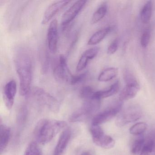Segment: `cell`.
Wrapping results in <instances>:
<instances>
[{"instance_id": "16", "label": "cell", "mask_w": 155, "mask_h": 155, "mask_svg": "<svg viewBox=\"0 0 155 155\" xmlns=\"http://www.w3.org/2000/svg\"><path fill=\"white\" fill-rule=\"evenodd\" d=\"M120 86V84L119 81H118L112 84L108 89L95 92L93 95V97L100 100L101 99L109 97L117 93L119 90Z\"/></svg>"}, {"instance_id": "13", "label": "cell", "mask_w": 155, "mask_h": 155, "mask_svg": "<svg viewBox=\"0 0 155 155\" xmlns=\"http://www.w3.org/2000/svg\"><path fill=\"white\" fill-rule=\"evenodd\" d=\"M71 136V131L70 129L67 128L62 131L55 147L53 155H61L67 148Z\"/></svg>"}, {"instance_id": "4", "label": "cell", "mask_w": 155, "mask_h": 155, "mask_svg": "<svg viewBox=\"0 0 155 155\" xmlns=\"http://www.w3.org/2000/svg\"><path fill=\"white\" fill-rule=\"evenodd\" d=\"M53 71L57 80L70 84L73 75L68 67L66 57L60 55L56 58L53 63Z\"/></svg>"}, {"instance_id": "18", "label": "cell", "mask_w": 155, "mask_h": 155, "mask_svg": "<svg viewBox=\"0 0 155 155\" xmlns=\"http://www.w3.org/2000/svg\"><path fill=\"white\" fill-rule=\"evenodd\" d=\"M118 74L117 68H110L106 69L99 75L98 80L101 82H107L115 78Z\"/></svg>"}, {"instance_id": "8", "label": "cell", "mask_w": 155, "mask_h": 155, "mask_svg": "<svg viewBox=\"0 0 155 155\" xmlns=\"http://www.w3.org/2000/svg\"><path fill=\"white\" fill-rule=\"evenodd\" d=\"M142 111L136 107H130L121 113L117 118L116 124L118 127H122L129 123L135 122L140 119Z\"/></svg>"}, {"instance_id": "25", "label": "cell", "mask_w": 155, "mask_h": 155, "mask_svg": "<svg viewBox=\"0 0 155 155\" xmlns=\"http://www.w3.org/2000/svg\"><path fill=\"white\" fill-rule=\"evenodd\" d=\"M89 60H90L88 56L84 52L79 60L77 64V68H76L77 71L79 72L83 70L87 67Z\"/></svg>"}, {"instance_id": "27", "label": "cell", "mask_w": 155, "mask_h": 155, "mask_svg": "<svg viewBox=\"0 0 155 155\" xmlns=\"http://www.w3.org/2000/svg\"><path fill=\"white\" fill-rule=\"evenodd\" d=\"M87 75L86 72L81 73V74H79V75H73V77L71 79L70 84L73 85H76V84L81 83V82L83 81L84 80H85L86 77H87Z\"/></svg>"}, {"instance_id": "7", "label": "cell", "mask_w": 155, "mask_h": 155, "mask_svg": "<svg viewBox=\"0 0 155 155\" xmlns=\"http://www.w3.org/2000/svg\"><path fill=\"white\" fill-rule=\"evenodd\" d=\"M122 106V101H120L113 107L96 115L92 119V126H100L112 119L120 111Z\"/></svg>"}, {"instance_id": "15", "label": "cell", "mask_w": 155, "mask_h": 155, "mask_svg": "<svg viewBox=\"0 0 155 155\" xmlns=\"http://www.w3.org/2000/svg\"><path fill=\"white\" fill-rule=\"evenodd\" d=\"M11 135V129L5 124L0 125V153L2 154L7 148Z\"/></svg>"}, {"instance_id": "26", "label": "cell", "mask_w": 155, "mask_h": 155, "mask_svg": "<svg viewBox=\"0 0 155 155\" xmlns=\"http://www.w3.org/2000/svg\"><path fill=\"white\" fill-rule=\"evenodd\" d=\"M150 38V31L149 30H147L143 32L141 36V39H140V44L141 47L144 48L147 47L149 43Z\"/></svg>"}, {"instance_id": "5", "label": "cell", "mask_w": 155, "mask_h": 155, "mask_svg": "<svg viewBox=\"0 0 155 155\" xmlns=\"http://www.w3.org/2000/svg\"><path fill=\"white\" fill-rule=\"evenodd\" d=\"M124 78L126 85L119 95V100L122 102L135 97L140 89L136 78L128 71L124 72Z\"/></svg>"}, {"instance_id": "3", "label": "cell", "mask_w": 155, "mask_h": 155, "mask_svg": "<svg viewBox=\"0 0 155 155\" xmlns=\"http://www.w3.org/2000/svg\"><path fill=\"white\" fill-rule=\"evenodd\" d=\"M27 96L37 104L45 107L54 113L59 110L60 105L58 101L41 88L34 87L31 88Z\"/></svg>"}, {"instance_id": "12", "label": "cell", "mask_w": 155, "mask_h": 155, "mask_svg": "<svg viewBox=\"0 0 155 155\" xmlns=\"http://www.w3.org/2000/svg\"><path fill=\"white\" fill-rule=\"evenodd\" d=\"M17 91V83L13 80L8 82L4 87L3 100L6 107L8 110L11 109L13 107Z\"/></svg>"}, {"instance_id": "1", "label": "cell", "mask_w": 155, "mask_h": 155, "mask_svg": "<svg viewBox=\"0 0 155 155\" xmlns=\"http://www.w3.org/2000/svg\"><path fill=\"white\" fill-rule=\"evenodd\" d=\"M15 69L20 81V94L27 96L31 89L32 78V59L30 51L20 48L17 51L14 58Z\"/></svg>"}, {"instance_id": "11", "label": "cell", "mask_w": 155, "mask_h": 155, "mask_svg": "<svg viewBox=\"0 0 155 155\" xmlns=\"http://www.w3.org/2000/svg\"><path fill=\"white\" fill-rule=\"evenodd\" d=\"M58 22L54 19L51 22L48 27L47 34L48 47L51 52L56 53L58 48Z\"/></svg>"}, {"instance_id": "29", "label": "cell", "mask_w": 155, "mask_h": 155, "mask_svg": "<svg viewBox=\"0 0 155 155\" xmlns=\"http://www.w3.org/2000/svg\"><path fill=\"white\" fill-rule=\"evenodd\" d=\"M118 44L117 40H114L109 46L107 49V53L109 55L114 54L117 50Z\"/></svg>"}, {"instance_id": "17", "label": "cell", "mask_w": 155, "mask_h": 155, "mask_svg": "<svg viewBox=\"0 0 155 155\" xmlns=\"http://www.w3.org/2000/svg\"><path fill=\"white\" fill-rule=\"evenodd\" d=\"M111 28L107 27L98 31L91 36L88 41L89 45H95L102 41L110 31Z\"/></svg>"}, {"instance_id": "22", "label": "cell", "mask_w": 155, "mask_h": 155, "mask_svg": "<svg viewBox=\"0 0 155 155\" xmlns=\"http://www.w3.org/2000/svg\"><path fill=\"white\" fill-rule=\"evenodd\" d=\"M145 138L143 136H140L132 144L131 147V153L134 155L140 154L145 143Z\"/></svg>"}, {"instance_id": "24", "label": "cell", "mask_w": 155, "mask_h": 155, "mask_svg": "<svg viewBox=\"0 0 155 155\" xmlns=\"http://www.w3.org/2000/svg\"><path fill=\"white\" fill-rule=\"evenodd\" d=\"M95 91L93 88L90 86H84L80 91L79 95L80 97L84 100L91 98L93 97Z\"/></svg>"}, {"instance_id": "2", "label": "cell", "mask_w": 155, "mask_h": 155, "mask_svg": "<svg viewBox=\"0 0 155 155\" xmlns=\"http://www.w3.org/2000/svg\"><path fill=\"white\" fill-rule=\"evenodd\" d=\"M67 123L63 120L43 119L37 123L34 131L38 142L46 144L51 141L57 134L67 128Z\"/></svg>"}, {"instance_id": "14", "label": "cell", "mask_w": 155, "mask_h": 155, "mask_svg": "<svg viewBox=\"0 0 155 155\" xmlns=\"http://www.w3.org/2000/svg\"><path fill=\"white\" fill-rule=\"evenodd\" d=\"M140 155H155V130L151 131L145 138Z\"/></svg>"}, {"instance_id": "21", "label": "cell", "mask_w": 155, "mask_h": 155, "mask_svg": "<svg viewBox=\"0 0 155 155\" xmlns=\"http://www.w3.org/2000/svg\"><path fill=\"white\" fill-rule=\"evenodd\" d=\"M23 155H43V154L38 143L33 141L28 145Z\"/></svg>"}, {"instance_id": "10", "label": "cell", "mask_w": 155, "mask_h": 155, "mask_svg": "<svg viewBox=\"0 0 155 155\" xmlns=\"http://www.w3.org/2000/svg\"><path fill=\"white\" fill-rule=\"evenodd\" d=\"M71 1H59L53 2L49 5L45 11L42 20V24L46 25L61 10L67 6Z\"/></svg>"}, {"instance_id": "19", "label": "cell", "mask_w": 155, "mask_h": 155, "mask_svg": "<svg viewBox=\"0 0 155 155\" xmlns=\"http://www.w3.org/2000/svg\"><path fill=\"white\" fill-rule=\"evenodd\" d=\"M152 1H148L142 8L140 12V19L144 24H148L150 21L152 14Z\"/></svg>"}, {"instance_id": "20", "label": "cell", "mask_w": 155, "mask_h": 155, "mask_svg": "<svg viewBox=\"0 0 155 155\" xmlns=\"http://www.w3.org/2000/svg\"><path fill=\"white\" fill-rule=\"evenodd\" d=\"M107 11V6L106 3L101 4L93 14L91 22L92 24H96L101 21L106 16Z\"/></svg>"}, {"instance_id": "30", "label": "cell", "mask_w": 155, "mask_h": 155, "mask_svg": "<svg viewBox=\"0 0 155 155\" xmlns=\"http://www.w3.org/2000/svg\"><path fill=\"white\" fill-rule=\"evenodd\" d=\"M81 155H92L90 152L88 151H84L81 154Z\"/></svg>"}, {"instance_id": "28", "label": "cell", "mask_w": 155, "mask_h": 155, "mask_svg": "<svg viewBox=\"0 0 155 155\" xmlns=\"http://www.w3.org/2000/svg\"><path fill=\"white\" fill-rule=\"evenodd\" d=\"M100 48L98 47H95V48H91L85 51V53L86 55L88 56L90 59H93L94 58L97 56L99 51Z\"/></svg>"}, {"instance_id": "9", "label": "cell", "mask_w": 155, "mask_h": 155, "mask_svg": "<svg viewBox=\"0 0 155 155\" xmlns=\"http://www.w3.org/2000/svg\"><path fill=\"white\" fill-rule=\"evenodd\" d=\"M87 2V1L84 0H80L76 2L63 14L61 20V25L63 28H67L85 7Z\"/></svg>"}, {"instance_id": "6", "label": "cell", "mask_w": 155, "mask_h": 155, "mask_svg": "<svg viewBox=\"0 0 155 155\" xmlns=\"http://www.w3.org/2000/svg\"><path fill=\"white\" fill-rule=\"evenodd\" d=\"M93 142L98 147L104 149H110L115 145L114 140L106 135L100 126H92L90 129Z\"/></svg>"}, {"instance_id": "23", "label": "cell", "mask_w": 155, "mask_h": 155, "mask_svg": "<svg viewBox=\"0 0 155 155\" xmlns=\"http://www.w3.org/2000/svg\"><path fill=\"white\" fill-rule=\"evenodd\" d=\"M147 128V125L145 122H138L130 128V134L135 136H140L144 133Z\"/></svg>"}]
</instances>
